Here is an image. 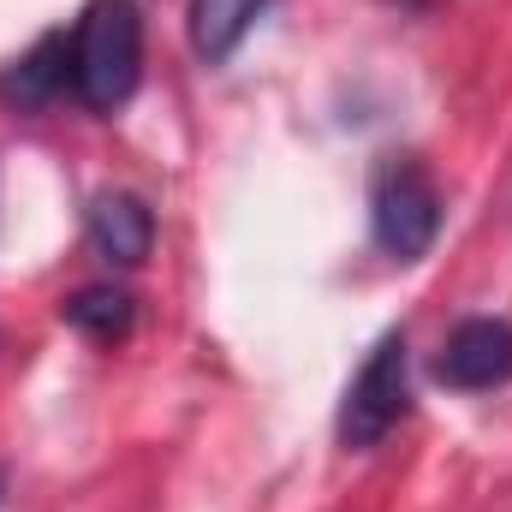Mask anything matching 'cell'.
<instances>
[{
    "mask_svg": "<svg viewBox=\"0 0 512 512\" xmlns=\"http://www.w3.org/2000/svg\"><path fill=\"white\" fill-rule=\"evenodd\" d=\"M435 376L459 393H495L512 382V322L507 316H465L441 358H435Z\"/></svg>",
    "mask_w": 512,
    "mask_h": 512,
    "instance_id": "cell-4",
    "label": "cell"
},
{
    "mask_svg": "<svg viewBox=\"0 0 512 512\" xmlns=\"http://www.w3.org/2000/svg\"><path fill=\"white\" fill-rule=\"evenodd\" d=\"M60 316H66L78 334H90L96 346H114V340L131 334L137 304H131L126 286H84V292H72V298L60 304Z\"/></svg>",
    "mask_w": 512,
    "mask_h": 512,
    "instance_id": "cell-7",
    "label": "cell"
},
{
    "mask_svg": "<svg viewBox=\"0 0 512 512\" xmlns=\"http://www.w3.org/2000/svg\"><path fill=\"white\" fill-rule=\"evenodd\" d=\"M399 6H429V0H399Z\"/></svg>",
    "mask_w": 512,
    "mask_h": 512,
    "instance_id": "cell-8",
    "label": "cell"
},
{
    "mask_svg": "<svg viewBox=\"0 0 512 512\" xmlns=\"http://www.w3.org/2000/svg\"><path fill=\"white\" fill-rule=\"evenodd\" d=\"M370 227H376V245L399 262L429 256L441 233V191L417 155H382L370 179Z\"/></svg>",
    "mask_w": 512,
    "mask_h": 512,
    "instance_id": "cell-2",
    "label": "cell"
},
{
    "mask_svg": "<svg viewBox=\"0 0 512 512\" xmlns=\"http://www.w3.org/2000/svg\"><path fill=\"white\" fill-rule=\"evenodd\" d=\"M90 245L108 256V262H120V268H137L149 245H155V215H149V203L143 197H126V191H108V197H96L90 203Z\"/></svg>",
    "mask_w": 512,
    "mask_h": 512,
    "instance_id": "cell-5",
    "label": "cell"
},
{
    "mask_svg": "<svg viewBox=\"0 0 512 512\" xmlns=\"http://www.w3.org/2000/svg\"><path fill=\"white\" fill-rule=\"evenodd\" d=\"M143 78V12L131 0H90L72 30V96L96 114L126 108Z\"/></svg>",
    "mask_w": 512,
    "mask_h": 512,
    "instance_id": "cell-1",
    "label": "cell"
},
{
    "mask_svg": "<svg viewBox=\"0 0 512 512\" xmlns=\"http://www.w3.org/2000/svg\"><path fill=\"white\" fill-rule=\"evenodd\" d=\"M268 0H191V48L221 66L239 54V42L251 36V24L262 18Z\"/></svg>",
    "mask_w": 512,
    "mask_h": 512,
    "instance_id": "cell-6",
    "label": "cell"
},
{
    "mask_svg": "<svg viewBox=\"0 0 512 512\" xmlns=\"http://www.w3.org/2000/svg\"><path fill=\"white\" fill-rule=\"evenodd\" d=\"M405 370H411V358H405V334H387L382 346L370 352V364L352 376L346 405H340V441H346L352 453L376 447L387 429L405 417V405H411V382H405Z\"/></svg>",
    "mask_w": 512,
    "mask_h": 512,
    "instance_id": "cell-3",
    "label": "cell"
}]
</instances>
